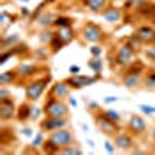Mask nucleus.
I'll return each mask as SVG.
<instances>
[{
	"label": "nucleus",
	"instance_id": "4be33fe9",
	"mask_svg": "<svg viewBox=\"0 0 155 155\" xmlns=\"http://www.w3.org/2000/svg\"><path fill=\"white\" fill-rule=\"evenodd\" d=\"M143 84H144L146 88H152V90H155V71H153V73H149V74L144 78Z\"/></svg>",
	"mask_w": 155,
	"mask_h": 155
},
{
	"label": "nucleus",
	"instance_id": "cd10ccee",
	"mask_svg": "<svg viewBox=\"0 0 155 155\" xmlns=\"http://www.w3.org/2000/svg\"><path fill=\"white\" fill-rule=\"evenodd\" d=\"M140 109L143 110V112H146V113H155V107H150V106H144V104H141V106H140Z\"/></svg>",
	"mask_w": 155,
	"mask_h": 155
},
{
	"label": "nucleus",
	"instance_id": "aec40b11",
	"mask_svg": "<svg viewBox=\"0 0 155 155\" xmlns=\"http://www.w3.org/2000/svg\"><path fill=\"white\" fill-rule=\"evenodd\" d=\"M58 37L61 39L64 44H68L71 39H73V33L68 30V27H65V28H62V30H61V33L58 34Z\"/></svg>",
	"mask_w": 155,
	"mask_h": 155
},
{
	"label": "nucleus",
	"instance_id": "9d476101",
	"mask_svg": "<svg viewBox=\"0 0 155 155\" xmlns=\"http://www.w3.org/2000/svg\"><path fill=\"white\" fill-rule=\"evenodd\" d=\"M113 143H115L116 149H120V150H130L134 147V140L129 134H120L118 132L113 137Z\"/></svg>",
	"mask_w": 155,
	"mask_h": 155
},
{
	"label": "nucleus",
	"instance_id": "bb28decb",
	"mask_svg": "<svg viewBox=\"0 0 155 155\" xmlns=\"http://www.w3.org/2000/svg\"><path fill=\"white\" fill-rule=\"evenodd\" d=\"M90 53L93 54V58H99V54H101V47H92V48H90Z\"/></svg>",
	"mask_w": 155,
	"mask_h": 155
},
{
	"label": "nucleus",
	"instance_id": "39448f33",
	"mask_svg": "<svg viewBox=\"0 0 155 155\" xmlns=\"http://www.w3.org/2000/svg\"><path fill=\"white\" fill-rule=\"evenodd\" d=\"M116 62L120 65H124V67H129L130 64L135 62V50L127 44H123L118 51H116Z\"/></svg>",
	"mask_w": 155,
	"mask_h": 155
},
{
	"label": "nucleus",
	"instance_id": "7c9ffc66",
	"mask_svg": "<svg viewBox=\"0 0 155 155\" xmlns=\"http://www.w3.org/2000/svg\"><path fill=\"white\" fill-rule=\"evenodd\" d=\"M8 92H6V88H2V90H0V98H8Z\"/></svg>",
	"mask_w": 155,
	"mask_h": 155
},
{
	"label": "nucleus",
	"instance_id": "1a4fd4ad",
	"mask_svg": "<svg viewBox=\"0 0 155 155\" xmlns=\"http://www.w3.org/2000/svg\"><path fill=\"white\" fill-rule=\"evenodd\" d=\"M96 79H98V76L90 78V76H79V74H74V76L68 78V79H65V82H67L71 88H82V87H85V85L93 84Z\"/></svg>",
	"mask_w": 155,
	"mask_h": 155
},
{
	"label": "nucleus",
	"instance_id": "2eb2a0df",
	"mask_svg": "<svg viewBox=\"0 0 155 155\" xmlns=\"http://www.w3.org/2000/svg\"><path fill=\"white\" fill-rule=\"evenodd\" d=\"M123 84L127 88H135V87H138L141 84V78L137 73H126L124 78H123Z\"/></svg>",
	"mask_w": 155,
	"mask_h": 155
},
{
	"label": "nucleus",
	"instance_id": "ddd939ff",
	"mask_svg": "<svg viewBox=\"0 0 155 155\" xmlns=\"http://www.w3.org/2000/svg\"><path fill=\"white\" fill-rule=\"evenodd\" d=\"M70 90H71V87L65 81L58 82V84H54L53 90H51V96H54L58 99H65V98L70 96Z\"/></svg>",
	"mask_w": 155,
	"mask_h": 155
},
{
	"label": "nucleus",
	"instance_id": "6ab92c4d",
	"mask_svg": "<svg viewBox=\"0 0 155 155\" xmlns=\"http://www.w3.org/2000/svg\"><path fill=\"white\" fill-rule=\"evenodd\" d=\"M16 74H17V71H3L2 76H0V84H2L3 87L8 85V84H12Z\"/></svg>",
	"mask_w": 155,
	"mask_h": 155
},
{
	"label": "nucleus",
	"instance_id": "f03ea898",
	"mask_svg": "<svg viewBox=\"0 0 155 155\" xmlns=\"http://www.w3.org/2000/svg\"><path fill=\"white\" fill-rule=\"evenodd\" d=\"M44 113L45 116H68L70 110H68V106L62 99L51 96L44 107Z\"/></svg>",
	"mask_w": 155,
	"mask_h": 155
},
{
	"label": "nucleus",
	"instance_id": "f3484780",
	"mask_svg": "<svg viewBox=\"0 0 155 155\" xmlns=\"http://www.w3.org/2000/svg\"><path fill=\"white\" fill-rule=\"evenodd\" d=\"M104 19L107 22H118L121 19V11L118 8H110V9L104 11Z\"/></svg>",
	"mask_w": 155,
	"mask_h": 155
},
{
	"label": "nucleus",
	"instance_id": "9b49d317",
	"mask_svg": "<svg viewBox=\"0 0 155 155\" xmlns=\"http://www.w3.org/2000/svg\"><path fill=\"white\" fill-rule=\"evenodd\" d=\"M127 126H129V130H130L132 134H135V135L143 134L146 130V127H147L144 118H141V116H138V115H132Z\"/></svg>",
	"mask_w": 155,
	"mask_h": 155
},
{
	"label": "nucleus",
	"instance_id": "393cba45",
	"mask_svg": "<svg viewBox=\"0 0 155 155\" xmlns=\"http://www.w3.org/2000/svg\"><path fill=\"white\" fill-rule=\"evenodd\" d=\"M90 67H92L96 73H99V71H101V67H102V65H101L99 58H93L92 61H90Z\"/></svg>",
	"mask_w": 155,
	"mask_h": 155
},
{
	"label": "nucleus",
	"instance_id": "423d86ee",
	"mask_svg": "<svg viewBox=\"0 0 155 155\" xmlns=\"http://www.w3.org/2000/svg\"><path fill=\"white\" fill-rule=\"evenodd\" d=\"M50 81V78H45V79H37V81H33L27 85V98L28 101H36L42 96L44 90L47 87V82Z\"/></svg>",
	"mask_w": 155,
	"mask_h": 155
},
{
	"label": "nucleus",
	"instance_id": "5701e85b",
	"mask_svg": "<svg viewBox=\"0 0 155 155\" xmlns=\"http://www.w3.org/2000/svg\"><path fill=\"white\" fill-rule=\"evenodd\" d=\"M54 25L65 28V27H70V25H71V20H70L68 17H58V19L54 20Z\"/></svg>",
	"mask_w": 155,
	"mask_h": 155
},
{
	"label": "nucleus",
	"instance_id": "f257e3e1",
	"mask_svg": "<svg viewBox=\"0 0 155 155\" xmlns=\"http://www.w3.org/2000/svg\"><path fill=\"white\" fill-rule=\"evenodd\" d=\"M95 124L99 129L101 134L109 135V137H115L118 134V123L110 120L106 115V112H98L95 113Z\"/></svg>",
	"mask_w": 155,
	"mask_h": 155
},
{
	"label": "nucleus",
	"instance_id": "473e14b6",
	"mask_svg": "<svg viewBox=\"0 0 155 155\" xmlns=\"http://www.w3.org/2000/svg\"><path fill=\"white\" fill-rule=\"evenodd\" d=\"M48 2H53V0H48Z\"/></svg>",
	"mask_w": 155,
	"mask_h": 155
},
{
	"label": "nucleus",
	"instance_id": "0eeeda50",
	"mask_svg": "<svg viewBox=\"0 0 155 155\" xmlns=\"http://www.w3.org/2000/svg\"><path fill=\"white\" fill-rule=\"evenodd\" d=\"M16 113V104L14 101L9 98H2L0 99V120L2 121H8L9 118H12V115Z\"/></svg>",
	"mask_w": 155,
	"mask_h": 155
},
{
	"label": "nucleus",
	"instance_id": "20e7f679",
	"mask_svg": "<svg viewBox=\"0 0 155 155\" xmlns=\"http://www.w3.org/2000/svg\"><path fill=\"white\" fill-rule=\"evenodd\" d=\"M67 126H68L67 116H45V120L41 121V129L45 132H54Z\"/></svg>",
	"mask_w": 155,
	"mask_h": 155
},
{
	"label": "nucleus",
	"instance_id": "b1692460",
	"mask_svg": "<svg viewBox=\"0 0 155 155\" xmlns=\"http://www.w3.org/2000/svg\"><path fill=\"white\" fill-rule=\"evenodd\" d=\"M61 153H82V150L79 149V147H74L73 144H70V146H67V147H64L62 150H61Z\"/></svg>",
	"mask_w": 155,
	"mask_h": 155
},
{
	"label": "nucleus",
	"instance_id": "412c9836",
	"mask_svg": "<svg viewBox=\"0 0 155 155\" xmlns=\"http://www.w3.org/2000/svg\"><path fill=\"white\" fill-rule=\"evenodd\" d=\"M44 152H45V153H58V152H61V150H59V147L53 143V141L48 138L45 143H44Z\"/></svg>",
	"mask_w": 155,
	"mask_h": 155
},
{
	"label": "nucleus",
	"instance_id": "f8f14e48",
	"mask_svg": "<svg viewBox=\"0 0 155 155\" xmlns=\"http://www.w3.org/2000/svg\"><path fill=\"white\" fill-rule=\"evenodd\" d=\"M135 36L143 44H153L155 42V30L150 28V27H141V28H138Z\"/></svg>",
	"mask_w": 155,
	"mask_h": 155
},
{
	"label": "nucleus",
	"instance_id": "4468645a",
	"mask_svg": "<svg viewBox=\"0 0 155 155\" xmlns=\"http://www.w3.org/2000/svg\"><path fill=\"white\" fill-rule=\"evenodd\" d=\"M17 74L20 78H30L33 74L37 73V67L34 65V64H20V65L16 68Z\"/></svg>",
	"mask_w": 155,
	"mask_h": 155
},
{
	"label": "nucleus",
	"instance_id": "2f4dec72",
	"mask_svg": "<svg viewBox=\"0 0 155 155\" xmlns=\"http://www.w3.org/2000/svg\"><path fill=\"white\" fill-rule=\"evenodd\" d=\"M78 71H79V67H70V73L71 74H78Z\"/></svg>",
	"mask_w": 155,
	"mask_h": 155
},
{
	"label": "nucleus",
	"instance_id": "dca6fc26",
	"mask_svg": "<svg viewBox=\"0 0 155 155\" xmlns=\"http://www.w3.org/2000/svg\"><path fill=\"white\" fill-rule=\"evenodd\" d=\"M31 115V106L27 104V102H23V104L17 109V120L19 121H27Z\"/></svg>",
	"mask_w": 155,
	"mask_h": 155
},
{
	"label": "nucleus",
	"instance_id": "a878e982",
	"mask_svg": "<svg viewBox=\"0 0 155 155\" xmlns=\"http://www.w3.org/2000/svg\"><path fill=\"white\" fill-rule=\"evenodd\" d=\"M106 115L109 116V118H110V120H113V121H116V123H118V121H120V115H118V113H116V112H113V110H106Z\"/></svg>",
	"mask_w": 155,
	"mask_h": 155
},
{
	"label": "nucleus",
	"instance_id": "6e6552de",
	"mask_svg": "<svg viewBox=\"0 0 155 155\" xmlns=\"http://www.w3.org/2000/svg\"><path fill=\"white\" fill-rule=\"evenodd\" d=\"M82 37L87 42H98L102 37V30L95 23H88L82 30Z\"/></svg>",
	"mask_w": 155,
	"mask_h": 155
},
{
	"label": "nucleus",
	"instance_id": "c756f323",
	"mask_svg": "<svg viewBox=\"0 0 155 155\" xmlns=\"http://www.w3.org/2000/svg\"><path fill=\"white\" fill-rule=\"evenodd\" d=\"M129 3H134V5H140L141 6V3H144L146 0H127Z\"/></svg>",
	"mask_w": 155,
	"mask_h": 155
},
{
	"label": "nucleus",
	"instance_id": "7ed1b4c3",
	"mask_svg": "<svg viewBox=\"0 0 155 155\" xmlns=\"http://www.w3.org/2000/svg\"><path fill=\"white\" fill-rule=\"evenodd\" d=\"M50 140L59 147V150H62L64 147H67V146L74 143L73 132L65 129V127L59 129V130H54V132H50Z\"/></svg>",
	"mask_w": 155,
	"mask_h": 155
},
{
	"label": "nucleus",
	"instance_id": "a211bd4d",
	"mask_svg": "<svg viewBox=\"0 0 155 155\" xmlns=\"http://www.w3.org/2000/svg\"><path fill=\"white\" fill-rule=\"evenodd\" d=\"M85 5L88 6L90 11L98 12L106 6V0H85Z\"/></svg>",
	"mask_w": 155,
	"mask_h": 155
},
{
	"label": "nucleus",
	"instance_id": "c85d7f7f",
	"mask_svg": "<svg viewBox=\"0 0 155 155\" xmlns=\"http://www.w3.org/2000/svg\"><path fill=\"white\" fill-rule=\"evenodd\" d=\"M146 54H147V58H149V59H153V61H155V50H153V48L146 50Z\"/></svg>",
	"mask_w": 155,
	"mask_h": 155
}]
</instances>
